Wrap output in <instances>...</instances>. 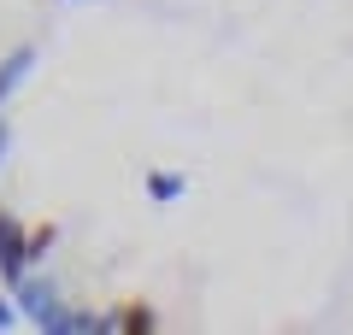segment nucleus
<instances>
[{
  "mask_svg": "<svg viewBox=\"0 0 353 335\" xmlns=\"http://www.w3.org/2000/svg\"><path fill=\"white\" fill-rule=\"evenodd\" d=\"M6 294L18 300V318H24L30 329H48V323H53V312L65 306V294H59V283H53V276L41 271V265H30V271L18 276L12 288H6Z\"/></svg>",
  "mask_w": 353,
  "mask_h": 335,
  "instance_id": "f257e3e1",
  "label": "nucleus"
},
{
  "mask_svg": "<svg viewBox=\"0 0 353 335\" xmlns=\"http://www.w3.org/2000/svg\"><path fill=\"white\" fill-rule=\"evenodd\" d=\"M24 271H30V259H24V218H18L12 206H0V288H12Z\"/></svg>",
  "mask_w": 353,
  "mask_h": 335,
  "instance_id": "f03ea898",
  "label": "nucleus"
},
{
  "mask_svg": "<svg viewBox=\"0 0 353 335\" xmlns=\"http://www.w3.org/2000/svg\"><path fill=\"white\" fill-rule=\"evenodd\" d=\"M36 41H18V48H6V59H0V112H6V100L24 88V77L36 71Z\"/></svg>",
  "mask_w": 353,
  "mask_h": 335,
  "instance_id": "7ed1b4c3",
  "label": "nucleus"
},
{
  "mask_svg": "<svg viewBox=\"0 0 353 335\" xmlns=\"http://www.w3.org/2000/svg\"><path fill=\"white\" fill-rule=\"evenodd\" d=\"M106 323H112V335H153L159 329V312L148 300H124V306L106 312Z\"/></svg>",
  "mask_w": 353,
  "mask_h": 335,
  "instance_id": "20e7f679",
  "label": "nucleus"
},
{
  "mask_svg": "<svg viewBox=\"0 0 353 335\" xmlns=\"http://www.w3.org/2000/svg\"><path fill=\"white\" fill-rule=\"evenodd\" d=\"M141 194H148L153 206H176V200L189 194V176H183V171H171V165H159V171H148V176H141Z\"/></svg>",
  "mask_w": 353,
  "mask_h": 335,
  "instance_id": "39448f33",
  "label": "nucleus"
},
{
  "mask_svg": "<svg viewBox=\"0 0 353 335\" xmlns=\"http://www.w3.org/2000/svg\"><path fill=\"white\" fill-rule=\"evenodd\" d=\"M53 247H59V223H48V218H41V223H24V259H30V265H41Z\"/></svg>",
  "mask_w": 353,
  "mask_h": 335,
  "instance_id": "423d86ee",
  "label": "nucleus"
},
{
  "mask_svg": "<svg viewBox=\"0 0 353 335\" xmlns=\"http://www.w3.org/2000/svg\"><path fill=\"white\" fill-rule=\"evenodd\" d=\"M18 323H24V318H18V300L6 294V288H0V335H6V329H18Z\"/></svg>",
  "mask_w": 353,
  "mask_h": 335,
  "instance_id": "0eeeda50",
  "label": "nucleus"
},
{
  "mask_svg": "<svg viewBox=\"0 0 353 335\" xmlns=\"http://www.w3.org/2000/svg\"><path fill=\"white\" fill-rule=\"evenodd\" d=\"M6 153H12V124H6V112H0V165H6Z\"/></svg>",
  "mask_w": 353,
  "mask_h": 335,
  "instance_id": "6e6552de",
  "label": "nucleus"
}]
</instances>
